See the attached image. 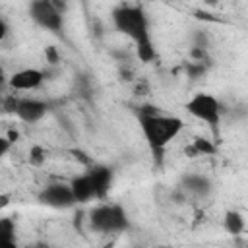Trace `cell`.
I'll return each instance as SVG.
<instances>
[{"label": "cell", "instance_id": "obj_1", "mask_svg": "<svg viewBox=\"0 0 248 248\" xmlns=\"http://www.w3.org/2000/svg\"><path fill=\"white\" fill-rule=\"evenodd\" d=\"M112 25L118 33L126 35L134 46L136 54L141 62H151L157 56L153 37H151V25L147 12L141 4H118L112 10Z\"/></svg>", "mask_w": 248, "mask_h": 248}, {"label": "cell", "instance_id": "obj_2", "mask_svg": "<svg viewBox=\"0 0 248 248\" xmlns=\"http://www.w3.org/2000/svg\"><path fill=\"white\" fill-rule=\"evenodd\" d=\"M138 124L141 130V136L153 153V157L161 159L165 153V147L174 141L180 132L184 130V120L174 114H167L159 110V107L143 105L138 110Z\"/></svg>", "mask_w": 248, "mask_h": 248}, {"label": "cell", "instance_id": "obj_3", "mask_svg": "<svg viewBox=\"0 0 248 248\" xmlns=\"http://www.w3.org/2000/svg\"><path fill=\"white\" fill-rule=\"evenodd\" d=\"M89 229L99 234H118L126 232L132 223L128 211L120 203L101 202L89 211Z\"/></svg>", "mask_w": 248, "mask_h": 248}, {"label": "cell", "instance_id": "obj_4", "mask_svg": "<svg viewBox=\"0 0 248 248\" xmlns=\"http://www.w3.org/2000/svg\"><path fill=\"white\" fill-rule=\"evenodd\" d=\"M184 108L188 114H192L194 118L205 122L213 134H219V126H221V116H223V105L221 101L211 95V93H196L192 95L186 103H184Z\"/></svg>", "mask_w": 248, "mask_h": 248}, {"label": "cell", "instance_id": "obj_5", "mask_svg": "<svg viewBox=\"0 0 248 248\" xmlns=\"http://www.w3.org/2000/svg\"><path fill=\"white\" fill-rule=\"evenodd\" d=\"M2 108L12 112L16 118H19L25 124H37L46 116L50 105L46 101H43V99H37V97H16V95H10V97L2 99Z\"/></svg>", "mask_w": 248, "mask_h": 248}, {"label": "cell", "instance_id": "obj_6", "mask_svg": "<svg viewBox=\"0 0 248 248\" xmlns=\"http://www.w3.org/2000/svg\"><path fill=\"white\" fill-rule=\"evenodd\" d=\"M29 17L33 19L35 25L52 35H60L64 31L62 10L52 0H33L29 4Z\"/></svg>", "mask_w": 248, "mask_h": 248}, {"label": "cell", "instance_id": "obj_7", "mask_svg": "<svg viewBox=\"0 0 248 248\" xmlns=\"http://www.w3.org/2000/svg\"><path fill=\"white\" fill-rule=\"evenodd\" d=\"M39 203L52 207V209H70L76 205V200L72 196V190L64 182H52L46 184L39 194H37Z\"/></svg>", "mask_w": 248, "mask_h": 248}, {"label": "cell", "instance_id": "obj_8", "mask_svg": "<svg viewBox=\"0 0 248 248\" xmlns=\"http://www.w3.org/2000/svg\"><path fill=\"white\" fill-rule=\"evenodd\" d=\"M46 79V72L39 68H21L8 76V87L14 91H35Z\"/></svg>", "mask_w": 248, "mask_h": 248}, {"label": "cell", "instance_id": "obj_9", "mask_svg": "<svg viewBox=\"0 0 248 248\" xmlns=\"http://www.w3.org/2000/svg\"><path fill=\"white\" fill-rule=\"evenodd\" d=\"M87 176L91 180V186H93V192H95V200L97 202H105L108 192H110V186H112V180H114V170L112 167L108 165H91L87 170Z\"/></svg>", "mask_w": 248, "mask_h": 248}, {"label": "cell", "instance_id": "obj_10", "mask_svg": "<svg viewBox=\"0 0 248 248\" xmlns=\"http://www.w3.org/2000/svg\"><path fill=\"white\" fill-rule=\"evenodd\" d=\"M70 190H72V196L76 200V205L78 203H89L95 200V192H93V186H91V180L87 176V172H81V174H76L70 182H68Z\"/></svg>", "mask_w": 248, "mask_h": 248}, {"label": "cell", "instance_id": "obj_11", "mask_svg": "<svg viewBox=\"0 0 248 248\" xmlns=\"http://www.w3.org/2000/svg\"><path fill=\"white\" fill-rule=\"evenodd\" d=\"M182 188L186 192H190L192 196H196V198H205L207 194H211L213 182L205 174L190 172V174H184L182 176Z\"/></svg>", "mask_w": 248, "mask_h": 248}, {"label": "cell", "instance_id": "obj_12", "mask_svg": "<svg viewBox=\"0 0 248 248\" xmlns=\"http://www.w3.org/2000/svg\"><path fill=\"white\" fill-rule=\"evenodd\" d=\"M223 227L231 234H240L244 231L246 223H244V217L238 211H227L225 213V219H223Z\"/></svg>", "mask_w": 248, "mask_h": 248}, {"label": "cell", "instance_id": "obj_13", "mask_svg": "<svg viewBox=\"0 0 248 248\" xmlns=\"http://www.w3.org/2000/svg\"><path fill=\"white\" fill-rule=\"evenodd\" d=\"M17 225L14 217H6L0 215V242H10V240H17Z\"/></svg>", "mask_w": 248, "mask_h": 248}, {"label": "cell", "instance_id": "obj_14", "mask_svg": "<svg viewBox=\"0 0 248 248\" xmlns=\"http://www.w3.org/2000/svg\"><path fill=\"white\" fill-rule=\"evenodd\" d=\"M192 151L196 153V155H205V153H213L215 151V147L211 145V143H207L205 140H202V138H198V140H194V145H192Z\"/></svg>", "mask_w": 248, "mask_h": 248}, {"label": "cell", "instance_id": "obj_15", "mask_svg": "<svg viewBox=\"0 0 248 248\" xmlns=\"http://www.w3.org/2000/svg\"><path fill=\"white\" fill-rule=\"evenodd\" d=\"M43 161H45V151L39 145L31 147V151H29V163L31 165H41Z\"/></svg>", "mask_w": 248, "mask_h": 248}, {"label": "cell", "instance_id": "obj_16", "mask_svg": "<svg viewBox=\"0 0 248 248\" xmlns=\"http://www.w3.org/2000/svg\"><path fill=\"white\" fill-rule=\"evenodd\" d=\"M12 145H14V141H12L8 136H0V159L6 157V155L10 153Z\"/></svg>", "mask_w": 248, "mask_h": 248}, {"label": "cell", "instance_id": "obj_17", "mask_svg": "<svg viewBox=\"0 0 248 248\" xmlns=\"http://www.w3.org/2000/svg\"><path fill=\"white\" fill-rule=\"evenodd\" d=\"M8 85V76H6V72H4V68L0 66V97H2V91H4V87Z\"/></svg>", "mask_w": 248, "mask_h": 248}, {"label": "cell", "instance_id": "obj_18", "mask_svg": "<svg viewBox=\"0 0 248 248\" xmlns=\"http://www.w3.org/2000/svg\"><path fill=\"white\" fill-rule=\"evenodd\" d=\"M0 248H19L17 240H10V242H0Z\"/></svg>", "mask_w": 248, "mask_h": 248}, {"label": "cell", "instance_id": "obj_19", "mask_svg": "<svg viewBox=\"0 0 248 248\" xmlns=\"http://www.w3.org/2000/svg\"><path fill=\"white\" fill-rule=\"evenodd\" d=\"M6 35H8V25L4 23V19H0V41H2Z\"/></svg>", "mask_w": 248, "mask_h": 248}, {"label": "cell", "instance_id": "obj_20", "mask_svg": "<svg viewBox=\"0 0 248 248\" xmlns=\"http://www.w3.org/2000/svg\"><path fill=\"white\" fill-rule=\"evenodd\" d=\"M10 202V196L8 194H0V207H6Z\"/></svg>", "mask_w": 248, "mask_h": 248}, {"label": "cell", "instance_id": "obj_21", "mask_svg": "<svg viewBox=\"0 0 248 248\" xmlns=\"http://www.w3.org/2000/svg\"><path fill=\"white\" fill-rule=\"evenodd\" d=\"M29 248H48L46 244H35V246H29Z\"/></svg>", "mask_w": 248, "mask_h": 248}, {"label": "cell", "instance_id": "obj_22", "mask_svg": "<svg viewBox=\"0 0 248 248\" xmlns=\"http://www.w3.org/2000/svg\"><path fill=\"white\" fill-rule=\"evenodd\" d=\"M2 99H4V97H0V107H2Z\"/></svg>", "mask_w": 248, "mask_h": 248}]
</instances>
